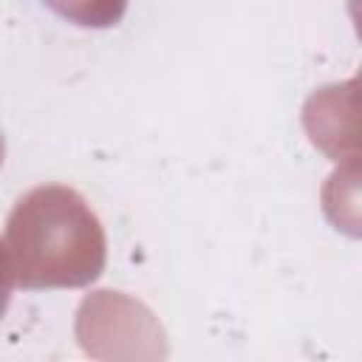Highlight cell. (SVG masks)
I'll list each match as a JSON object with an SVG mask.
<instances>
[{
	"mask_svg": "<svg viewBox=\"0 0 362 362\" xmlns=\"http://www.w3.org/2000/svg\"><path fill=\"white\" fill-rule=\"evenodd\" d=\"M11 272L25 288L85 286L105 266V232L85 198L68 187H37L8 215Z\"/></svg>",
	"mask_w": 362,
	"mask_h": 362,
	"instance_id": "1",
	"label": "cell"
},
{
	"mask_svg": "<svg viewBox=\"0 0 362 362\" xmlns=\"http://www.w3.org/2000/svg\"><path fill=\"white\" fill-rule=\"evenodd\" d=\"M0 161H3V136H0Z\"/></svg>",
	"mask_w": 362,
	"mask_h": 362,
	"instance_id": "3",
	"label": "cell"
},
{
	"mask_svg": "<svg viewBox=\"0 0 362 362\" xmlns=\"http://www.w3.org/2000/svg\"><path fill=\"white\" fill-rule=\"evenodd\" d=\"M57 14L76 25L88 28H107L116 25L127 8V0H42Z\"/></svg>",
	"mask_w": 362,
	"mask_h": 362,
	"instance_id": "2",
	"label": "cell"
}]
</instances>
